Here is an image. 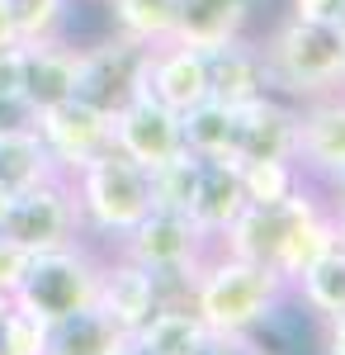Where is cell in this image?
Instances as JSON below:
<instances>
[{
    "mask_svg": "<svg viewBox=\"0 0 345 355\" xmlns=\"http://www.w3.org/2000/svg\"><path fill=\"white\" fill-rule=\"evenodd\" d=\"M289 294V279L260 266V261H241L213 246L199 261V270L189 275L185 303L199 313V322L213 336H251V331L274 318V308Z\"/></svg>",
    "mask_w": 345,
    "mask_h": 355,
    "instance_id": "obj_1",
    "label": "cell"
},
{
    "mask_svg": "<svg viewBox=\"0 0 345 355\" xmlns=\"http://www.w3.org/2000/svg\"><path fill=\"white\" fill-rule=\"evenodd\" d=\"M260 62H265V90L284 95V100H312L326 90L345 85V33L341 24L326 19H298L289 15L284 24L269 28L260 43Z\"/></svg>",
    "mask_w": 345,
    "mask_h": 355,
    "instance_id": "obj_2",
    "label": "cell"
},
{
    "mask_svg": "<svg viewBox=\"0 0 345 355\" xmlns=\"http://www.w3.org/2000/svg\"><path fill=\"white\" fill-rule=\"evenodd\" d=\"M67 180H71V194H76L80 223L95 237L118 242L123 232H133L137 223L152 214V175L133 157H123L118 147H105L100 157H90Z\"/></svg>",
    "mask_w": 345,
    "mask_h": 355,
    "instance_id": "obj_3",
    "label": "cell"
},
{
    "mask_svg": "<svg viewBox=\"0 0 345 355\" xmlns=\"http://www.w3.org/2000/svg\"><path fill=\"white\" fill-rule=\"evenodd\" d=\"M95 289H100V256L85 242H67L28 256L24 279L10 299L57 327V322L76 318L85 308H95Z\"/></svg>",
    "mask_w": 345,
    "mask_h": 355,
    "instance_id": "obj_4",
    "label": "cell"
},
{
    "mask_svg": "<svg viewBox=\"0 0 345 355\" xmlns=\"http://www.w3.org/2000/svg\"><path fill=\"white\" fill-rule=\"evenodd\" d=\"M209 251H213V237L180 209H152L133 232L118 237V256H128L142 270L157 275L166 299H185L189 275L199 270V261Z\"/></svg>",
    "mask_w": 345,
    "mask_h": 355,
    "instance_id": "obj_5",
    "label": "cell"
},
{
    "mask_svg": "<svg viewBox=\"0 0 345 355\" xmlns=\"http://www.w3.org/2000/svg\"><path fill=\"white\" fill-rule=\"evenodd\" d=\"M0 232H5L10 242H19L28 256L53 251V246H67V242H80V237H85V223H80L71 180H67V175H53V180H43V185H33V190L10 194V209H5Z\"/></svg>",
    "mask_w": 345,
    "mask_h": 355,
    "instance_id": "obj_6",
    "label": "cell"
},
{
    "mask_svg": "<svg viewBox=\"0 0 345 355\" xmlns=\"http://www.w3.org/2000/svg\"><path fill=\"white\" fill-rule=\"evenodd\" d=\"M147 53L142 43H128L118 33H109L105 43L80 48V71H76V100L95 105V110H123L133 100L142 81H147Z\"/></svg>",
    "mask_w": 345,
    "mask_h": 355,
    "instance_id": "obj_7",
    "label": "cell"
},
{
    "mask_svg": "<svg viewBox=\"0 0 345 355\" xmlns=\"http://www.w3.org/2000/svg\"><path fill=\"white\" fill-rule=\"evenodd\" d=\"M326 199H317L312 185H303L298 194L289 199H279V204H246L237 218L222 227V237H218V251H227V256H241V261H260V266H274V256H279V246L284 237L293 232V223L308 218L312 209H321Z\"/></svg>",
    "mask_w": 345,
    "mask_h": 355,
    "instance_id": "obj_8",
    "label": "cell"
},
{
    "mask_svg": "<svg viewBox=\"0 0 345 355\" xmlns=\"http://www.w3.org/2000/svg\"><path fill=\"white\" fill-rule=\"evenodd\" d=\"M293 162L303 175H317L331 190L345 180V85L312 100H298V137Z\"/></svg>",
    "mask_w": 345,
    "mask_h": 355,
    "instance_id": "obj_9",
    "label": "cell"
},
{
    "mask_svg": "<svg viewBox=\"0 0 345 355\" xmlns=\"http://www.w3.org/2000/svg\"><path fill=\"white\" fill-rule=\"evenodd\" d=\"M109 137L123 157H133L142 171L170 162L175 152H185V133H180V114L166 110L157 95L137 90L123 110L109 114Z\"/></svg>",
    "mask_w": 345,
    "mask_h": 355,
    "instance_id": "obj_10",
    "label": "cell"
},
{
    "mask_svg": "<svg viewBox=\"0 0 345 355\" xmlns=\"http://www.w3.org/2000/svg\"><path fill=\"white\" fill-rule=\"evenodd\" d=\"M33 128H38V137H43V147H48V157H53V166L62 175L80 171L90 157H100L105 147H114L109 114L76 100V95L53 105V110H38L33 114Z\"/></svg>",
    "mask_w": 345,
    "mask_h": 355,
    "instance_id": "obj_11",
    "label": "cell"
},
{
    "mask_svg": "<svg viewBox=\"0 0 345 355\" xmlns=\"http://www.w3.org/2000/svg\"><path fill=\"white\" fill-rule=\"evenodd\" d=\"M298 105L284 95H256L232 110V162H293Z\"/></svg>",
    "mask_w": 345,
    "mask_h": 355,
    "instance_id": "obj_12",
    "label": "cell"
},
{
    "mask_svg": "<svg viewBox=\"0 0 345 355\" xmlns=\"http://www.w3.org/2000/svg\"><path fill=\"white\" fill-rule=\"evenodd\" d=\"M166 294H161V279L152 270H142L128 256H114V261H100V289H95V308L105 313L114 327H123L133 336L152 313H157Z\"/></svg>",
    "mask_w": 345,
    "mask_h": 355,
    "instance_id": "obj_13",
    "label": "cell"
},
{
    "mask_svg": "<svg viewBox=\"0 0 345 355\" xmlns=\"http://www.w3.org/2000/svg\"><path fill=\"white\" fill-rule=\"evenodd\" d=\"M147 95H157L166 110L185 114L194 110L199 100H209V62L199 48H185V43H157L147 53V81H142Z\"/></svg>",
    "mask_w": 345,
    "mask_h": 355,
    "instance_id": "obj_14",
    "label": "cell"
},
{
    "mask_svg": "<svg viewBox=\"0 0 345 355\" xmlns=\"http://www.w3.org/2000/svg\"><path fill=\"white\" fill-rule=\"evenodd\" d=\"M209 62V100L237 110L246 100L265 95V62H260V43H251L246 33L232 43H218L204 53Z\"/></svg>",
    "mask_w": 345,
    "mask_h": 355,
    "instance_id": "obj_15",
    "label": "cell"
},
{
    "mask_svg": "<svg viewBox=\"0 0 345 355\" xmlns=\"http://www.w3.org/2000/svg\"><path fill=\"white\" fill-rule=\"evenodd\" d=\"M76 71H80V48H71L67 38L24 48V105L38 114L71 100L76 95Z\"/></svg>",
    "mask_w": 345,
    "mask_h": 355,
    "instance_id": "obj_16",
    "label": "cell"
},
{
    "mask_svg": "<svg viewBox=\"0 0 345 355\" xmlns=\"http://www.w3.org/2000/svg\"><path fill=\"white\" fill-rule=\"evenodd\" d=\"M246 209L241 194V171L232 157H199V180H194V199H189V218L209 232L213 242L222 237V227Z\"/></svg>",
    "mask_w": 345,
    "mask_h": 355,
    "instance_id": "obj_17",
    "label": "cell"
},
{
    "mask_svg": "<svg viewBox=\"0 0 345 355\" xmlns=\"http://www.w3.org/2000/svg\"><path fill=\"white\" fill-rule=\"evenodd\" d=\"M256 5L260 0H180V19H175L170 43H185L199 53H209L218 43H232L246 33Z\"/></svg>",
    "mask_w": 345,
    "mask_h": 355,
    "instance_id": "obj_18",
    "label": "cell"
},
{
    "mask_svg": "<svg viewBox=\"0 0 345 355\" xmlns=\"http://www.w3.org/2000/svg\"><path fill=\"white\" fill-rule=\"evenodd\" d=\"M209 336L213 331L199 322V313H194L185 299H166L157 313L133 331V346L142 355H194Z\"/></svg>",
    "mask_w": 345,
    "mask_h": 355,
    "instance_id": "obj_19",
    "label": "cell"
},
{
    "mask_svg": "<svg viewBox=\"0 0 345 355\" xmlns=\"http://www.w3.org/2000/svg\"><path fill=\"white\" fill-rule=\"evenodd\" d=\"M62 175L43 147L38 128H0V190L5 194H19V190H33L43 180Z\"/></svg>",
    "mask_w": 345,
    "mask_h": 355,
    "instance_id": "obj_20",
    "label": "cell"
},
{
    "mask_svg": "<svg viewBox=\"0 0 345 355\" xmlns=\"http://www.w3.org/2000/svg\"><path fill=\"white\" fill-rule=\"evenodd\" d=\"M133 336L123 327H114L100 308H85L76 318L57 322L48 336V355H128Z\"/></svg>",
    "mask_w": 345,
    "mask_h": 355,
    "instance_id": "obj_21",
    "label": "cell"
},
{
    "mask_svg": "<svg viewBox=\"0 0 345 355\" xmlns=\"http://www.w3.org/2000/svg\"><path fill=\"white\" fill-rule=\"evenodd\" d=\"M336 246H341V242H336V214H331V204H321V209H312L308 218L293 223V232L284 237L279 256H274V270L293 284L312 261H321V256L336 251Z\"/></svg>",
    "mask_w": 345,
    "mask_h": 355,
    "instance_id": "obj_22",
    "label": "cell"
},
{
    "mask_svg": "<svg viewBox=\"0 0 345 355\" xmlns=\"http://www.w3.org/2000/svg\"><path fill=\"white\" fill-rule=\"evenodd\" d=\"M175 19H180V0H109L114 33L128 43H142V48L170 43Z\"/></svg>",
    "mask_w": 345,
    "mask_h": 355,
    "instance_id": "obj_23",
    "label": "cell"
},
{
    "mask_svg": "<svg viewBox=\"0 0 345 355\" xmlns=\"http://www.w3.org/2000/svg\"><path fill=\"white\" fill-rule=\"evenodd\" d=\"M293 294H298V303L312 313V318H336V313H345V251L336 246V251H326L321 261H312L308 270L298 275L289 284Z\"/></svg>",
    "mask_w": 345,
    "mask_h": 355,
    "instance_id": "obj_24",
    "label": "cell"
},
{
    "mask_svg": "<svg viewBox=\"0 0 345 355\" xmlns=\"http://www.w3.org/2000/svg\"><path fill=\"white\" fill-rule=\"evenodd\" d=\"M185 152L194 157H232V110L218 100H199L194 110L180 114Z\"/></svg>",
    "mask_w": 345,
    "mask_h": 355,
    "instance_id": "obj_25",
    "label": "cell"
},
{
    "mask_svg": "<svg viewBox=\"0 0 345 355\" xmlns=\"http://www.w3.org/2000/svg\"><path fill=\"white\" fill-rule=\"evenodd\" d=\"M241 194L246 204H279L308 185L298 162H241Z\"/></svg>",
    "mask_w": 345,
    "mask_h": 355,
    "instance_id": "obj_26",
    "label": "cell"
},
{
    "mask_svg": "<svg viewBox=\"0 0 345 355\" xmlns=\"http://www.w3.org/2000/svg\"><path fill=\"white\" fill-rule=\"evenodd\" d=\"M10 10H15V33H19L24 48L67 38L71 0H10Z\"/></svg>",
    "mask_w": 345,
    "mask_h": 355,
    "instance_id": "obj_27",
    "label": "cell"
},
{
    "mask_svg": "<svg viewBox=\"0 0 345 355\" xmlns=\"http://www.w3.org/2000/svg\"><path fill=\"white\" fill-rule=\"evenodd\" d=\"M147 175H152V209H180V214H189L194 180H199V157L194 152H175L170 162L152 166Z\"/></svg>",
    "mask_w": 345,
    "mask_h": 355,
    "instance_id": "obj_28",
    "label": "cell"
},
{
    "mask_svg": "<svg viewBox=\"0 0 345 355\" xmlns=\"http://www.w3.org/2000/svg\"><path fill=\"white\" fill-rule=\"evenodd\" d=\"M48 336H53V322H43L38 313L10 299L0 318V355H48Z\"/></svg>",
    "mask_w": 345,
    "mask_h": 355,
    "instance_id": "obj_29",
    "label": "cell"
},
{
    "mask_svg": "<svg viewBox=\"0 0 345 355\" xmlns=\"http://www.w3.org/2000/svg\"><path fill=\"white\" fill-rule=\"evenodd\" d=\"M0 100H24V48H0Z\"/></svg>",
    "mask_w": 345,
    "mask_h": 355,
    "instance_id": "obj_30",
    "label": "cell"
},
{
    "mask_svg": "<svg viewBox=\"0 0 345 355\" xmlns=\"http://www.w3.org/2000/svg\"><path fill=\"white\" fill-rule=\"evenodd\" d=\"M24 266H28V251L0 232V294H15V289H19V279H24Z\"/></svg>",
    "mask_w": 345,
    "mask_h": 355,
    "instance_id": "obj_31",
    "label": "cell"
},
{
    "mask_svg": "<svg viewBox=\"0 0 345 355\" xmlns=\"http://www.w3.org/2000/svg\"><path fill=\"white\" fill-rule=\"evenodd\" d=\"M289 10L298 19H326V24H336L345 15V0H289Z\"/></svg>",
    "mask_w": 345,
    "mask_h": 355,
    "instance_id": "obj_32",
    "label": "cell"
},
{
    "mask_svg": "<svg viewBox=\"0 0 345 355\" xmlns=\"http://www.w3.org/2000/svg\"><path fill=\"white\" fill-rule=\"evenodd\" d=\"M251 351H256L251 336H209L194 355H251Z\"/></svg>",
    "mask_w": 345,
    "mask_h": 355,
    "instance_id": "obj_33",
    "label": "cell"
},
{
    "mask_svg": "<svg viewBox=\"0 0 345 355\" xmlns=\"http://www.w3.org/2000/svg\"><path fill=\"white\" fill-rule=\"evenodd\" d=\"M321 355H345V313L321 318Z\"/></svg>",
    "mask_w": 345,
    "mask_h": 355,
    "instance_id": "obj_34",
    "label": "cell"
},
{
    "mask_svg": "<svg viewBox=\"0 0 345 355\" xmlns=\"http://www.w3.org/2000/svg\"><path fill=\"white\" fill-rule=\"evenodd\" d=\"M19 43V33H15V10H10V0H0V48H15Z\"/></svg>",
    "mask_w": 345,
    "mask_h": 355,
    "instance_id": "obj_35",
    "label": "cell"
},
{
    "mask_svg": "<svg viewBox=\"0 0 345 355\" xmlns=\"http://www.w3.org/2000/svg\"><path fill=\"white\" fill-rule=\"evenodd\" d=\"M331 214H336V242H341V251H345V199L331 204Z\"/></svg>",
    "mask_w": 345,
    "mask_h": 355,
    "instance_id": "obj_36",
    "label": "cell"
},
{
    "mask_svg": "<svg viewBox=\"0 0 345 355\" xmlns=\"http://www.w3.org/2000/svg\"><path fill=\"white\" fill-rule=\"evenodd\" d=\"M5 209H10V194L0 190V223H5Z\"/></svg>",
    "mask_w": 345,
    "mask_h": 355,
    "instance_id": "obj_37",
    "label": "cell"
},
{
    "mask_svg": "<svg viewBox=\"0 0 345 355\" xmlns=\"http://www.w3.org/2000/svg\"><path fill=\"white\" fill-rule=\"evenodd\" d=\"M5 308H10V294H0V318H5Z\"/></svg>",
    "mask_w": 345,
    "mask_h": 355,
    "instance_id": "obj_38",
    "label": "cell"
},
{
    "mask_svg": "<svg viewBox=\"0 0 345 355\" xmlns=\"http://www.w3.org/2000/svg\"><path fill=\"white\" fill-rule=\"evenodd\" d=\"M336 194H341V199H345V180H341V185H336Z\"/></svg>",
    "mask_w": 345,
    "mask_h": 355,
    "instance_id": "obj_39",
    "label": "cell"
},
{
    "mask_svg": "<svg viewBox=\"0 0 345 355\" xmlns=\"http://www.w3.org/2000/svg\"><path fill=\"white\" fill-rule=\"evenodd\" d=\"M251 355H265V351H251Z\"/></svg>",
    "mask_w": 345,
    "mask_h": 355,
    "instance_id": "obj_40",
    "label": "cell"
}]
</instances>
